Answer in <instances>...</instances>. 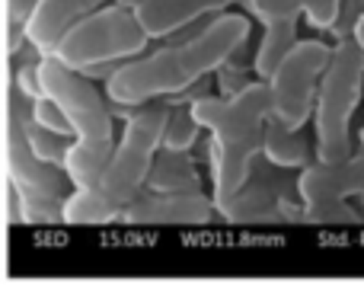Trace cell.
Here are the masks:
<instances>
[{
  "label": "cell",
  "mask_w": 364,
  "mask_h": 294,
  "mask_svg": "<svg viewBox=\"0 0 364 294\" xmlns=\"http://www.w3.org/2000/svg\"><path fill=\"white\" fill-rule=\"evenodd\" d=\"M246 38L250 19L243 13H214V19H208L192 36H179L151 55L125 61L106 83V96L119 106H144L164 96H179L230 61Z\"/></svg>",
  "instance_id": "6da1fadb"
},
{
  "label": "cell",
  "mask_w": 364,
  "mask_h": 294,
  "mask_svg": "<svg viewBox=\"0 0 364 294\" xmlns=\"http://www.w3.org/2000/svg\"><path fill=\"white\" fill-rule=\"evenodd\" d=\"M192 115L208 132V160L214 179V205L224 208L250 182L262 154L265 125L272 115L269 83L250 80L230 96H195Z\"/></svg>",
  "instance_id": "7a4b0ae2"
},
{
  "label": "cell",
  "mask_w": 364,
  "mask_h": 294,
  "mask_svg": "<svg viewBox=\"0 0 364 294\" xmlns=\"http://www.w3.org/2000/svg\"><path fill=\"white\" fill-rule=\"evenodd\" d=\"M166 103H144L132 119L125 122V132L115 141V150L102 173L90 186H80L64 201V221L68 224H106L115 221L119 211L147 186L154 157L164 145L166 128Z\"/></svg>",
  "instance_id": "3957f363"
},
{
  "label": "cell",
  "mask_w": 364,
  "mask_h": 294,
  "mask_svg": "<svg viewBox=\"0 0 364 294\" xmlns=\"http://www.w3.org/2000/svg\"><path fill=\"white\" fill-rule=\"evenodd\" d=\"M36 70L42 90L64 109L74 128V145L64 169L77 189L90 186L115 150V115L109 109V100L100 93L96 80L61 64L55 55H42Z\"/></svg>",
  "instance_id": "277c9868"
},
{
  "label": "cell",
  "mask_w": 364,
  "mask_h": 294,
  "mask_svg": "<svg viewBox=\"0 0 364 294\" xmlns=\"http://www.w3.org/2000/svg\"><path fill=\"white\" fill-rule=\"evenodd\" d=\"M32 96L10 83L6 96V176H10V221L16 224H61L64 201L74 192L68 169L36 157L26 138Z\"/></svg>",
  "instance_id": "5b68a950"
},
{
  "label": "cell",
  "mask_w": 364,
  "mask_h": 294,
  "mask_svg": "<svg viewBox=\"0 0 364 294\" xmlns=\"http://www.w3.org/2000/svg\"><path fill=\"white\" fill-rule=\"evenodd\" d=\"M364 90V48L355 36H339L320 77L314 103L316 160H346L352 154V115Z\"/></svg>",
  "instance_id": "8992f818"
},
{
  "label": "cell",
  "mask_w": 364,
  "mask_h": 294,
  "mask_svg": "<svg viewBox=\"0 0 364 294\" xmlns=\"http://www.w3.org/2000/svg\"><path fill=\"white\" fill-rule=\"evenodd\" d=\"M147 42H151V36L141 26L138 13L112 0V4L77 19L58 38L51 55L74 70H87L102 61H132V58L144 55Z\"/></svg>",
  "instance_id": "52a82bcc"
},
{
  "label": "cell",
  "mask_w": 364,
  "mask_h": 294,
  "mask_svg": "<svg viewBox=\"0 0 364 294\" xmlns=\"http://www.w3.org/2000/svg\"><path fill=\"white\" fill-rule=\"evenodd\" d=\"M333 45L320 42V38H297V45L282 58L269 83V103L272 115L278 125L301 132L307 119L314 115L316 90H320V77L329 64Z\"/></svg>",
  "instance_id": "ba28073f"
},
{
  "label": "cell",
  "mask_w": 364,
  "mask_h": 294,
  "mask_svg": "<svg viewBox=\"0 0 364 294\" xmlns=\"http://www.w3.org/2000/svg\"><path fill=\"white\" fill-rule=\"evenodd\" d=\"M297 195H301L307 224H358L364 214L352 208V199L364 195V154H348L346 160L336 163H307L297 179Z\"/></svg>",
  "instance_id": "9c48e42d"
},
{
  "label": "cell",
  "mask_w": 364,
  "mask_h": 294,
  "mask_svg": "<svg viewBox=\"0 0 364 294\" xmlns=\"http://www.w3.org/2000/svg\"><path fill=\"white\" fill-rule=\"evenodd\" d=\"M218 214L205 192H154L141 189L119 211V224H211Z\"/></svg>",
  "instance_id": "30bf717a"
},
{
  "label": "cell",
  "mask_w": 364,
  "mask_h": 294,
  "mask_svg": "<svg viewBox=\"0 0 364 294\" xmlns=\"http://www.w3.org/2000/svg\"><path fill=\"white\" fill-rule=\"evenodd\" d=\"M233 4H240V0H141L134 13L151 38H170L195 26L201 16L224 13Z\"/></svg>",
  "instance_id": "8fae6325"
},
{
  "label": "cell",
  "mask_w": 364,
  "mask_h": 294,
  "mask_svg": "<svg viewBox=\"0 0 364 294\" xmlns=\"http://www.w3.org/2000/svg\"><path fill=\"white\" fill-rule=\"evenodd\" d=\"M109 0H38L32 19L26 23V42H32L42 55H51L58 38L87 13L106 6Z\"/></svg>",
  "instance_id": "7c38bea8"
},
{
  "label": "cell",
  "mask_w": 364,
  "mask_h": 294,
  "mask_svg": "<svg viewBox=\"0 0 364 294\" xmlns=\"http://www.w3.org/2000/svg\"><path fill=\"white\" fill-rule=\"evenodd\" d=\"M282 195L275 192L265 182H246L224 208H218V214L230 224H275V221H284L282 214Z\"/></svg>",
  "instance_id": "4fadbf2b"
},
{
  "label": "cell",
  "mask_w": 364,
  "mask_h": 294,
  "mask_svg": "<svg viewBox=\"0 0 364 294\" xmlns=\"http://www.w3.org/2000/svg\"><path fill=\"white\" fill-rule=\"evenodd\" d=\"M147 189L154 192H201V176L188 150H166L160 147L154 157Z\"/></svg>",
  "instance_id": "5bb4252c"
},
{
  "label": "cell",
  "mask_w": 364,
  "mask_h": 294,
  "mask_svg": "<svg viewBox=\"0 0 364 294\" xmlns=\"http://www.w3.org/2000/svg\"><path fill=\"white\" fill-rule=\"evenodd\" d=\"M262 154H265V160L278 169H304L310 163L307 138H304L301 132H294V128L278 125L275 119H269V125H265Z\"/></svg>",
  "instance_id": "9a60e30c"
},
{
  "label": "cell",
  "mask_w": 364,
  "mask_h": 294,
  "mask_svg": "<svg viewBox=\"0 0 364 294\" xmlns=\"http://www.w3.org/2000/svg\"><path fill=\"white\" fill-rule=\"evenodd\" d=\"M297 45V23H282V26H265L262 42H259L256 55H252V70L259 80H269L272 70L282 64V58Z\"/></svg>",
  "instance_id": "2e32d148"
},
{
  "label": "cell",
  "mask_w": 364,
  "mask_h": 294,
  "mask_svg": "<svg viewBox=\"0 0 364 294\" xmlns=\"http://www.w3.org/2000/svg\"><path fill=\"white\" fill-rule=\"evenodd\" d=\"M192 100H195V93H188L182 103H176V100L166 103L170 112H166L164 145L160 147H166V150H192L195 147V141H198V135H201V125L195 122V115H192Z\"/></svg>",
  "instance_id": "e0dca14e"
},
{
  "label": "cell",
  "mask_w": 364,
  "mask_h": 294,
  "mask_svg": "<svg viewBox=\"0 0 364 294\" xmlns=\"http://www.w3.org/2000/svg\"><path fill=\"white\" fill-rule=\"evenodd\" d=\"M26 138H29L36 157H42L45 163H55V167H64V163H68V154H70L74 138L42 128L36 119H32V112H29V119H26Z\"/></svg>",
  "instance_id": "ac0fdd59"
},
{
  "label": "cell",
  "mask_w": 364,
  "mask_h": 294,
  "mask_svg": "<svg viewBox=\"0 0 364 294\" xmlns=\"http://www.w3.org/2000/svg\"><path fill=\"white\" fill-rule=\"evenodd\" d=\"M262 26L297 23L304 16V0H240Z\"/></svg>",
  "instance_id": "d6986e66"
},
{
  "label": "cell",
  "mask_w": 364,
  "mask_h": 294,
  "mask_svg": "<svg viewBox=\"0 0 364 294\" xmlns=\"http://www.w3.org/2000/svg\"><path fill=\"white\" fill-rule=\"evenodd\" d=\"M342 4H346V0H304V19H307L310 29L329 32L339 26Z\"/></svg>",
  "instance_id": "ffe728a7"
},
{
  "label": "cell",
  "mask_w": 364,
  "mask_h": 294,
  "mask_svg": "<svg viewBox=\"0 0 364 294\" xmlns=\"http://www.w3.org/2000/svg\"><path fill=\"white\" fill-rule=\"evenodd\" d=\"M38 0H6V19H10V48L19 51V42H26V23L32 19Z\"/></svg>",
  "instance_id": "44dd1931"
},
{
  "label": "cell",
  "mask_w": 364,
  "mask_h": 294,
  "mask_svg": "<svg viewBox=\"0 0 364 294\" xmlns=\"http://www.w3.org/2000/svg\"><path fill=\"white\" fill-rule=\"evenodd\" d=\"M352 36H355V42H358L361 48H364V13H361L358 19H355V29H352Z\"/></svg>",
  "instance_id": "7402d4cb"
},
{
  "label": "cell",
  "mask_w": 364,
  "mask_h": 294,
  "mask_svg": "<svg viewBox=\"0 0 364 294\" xmlns=\"http://www.w3.org/2000/svg\"><path fill=\"white\" fill-rule=\"evenodd\" d=\"M115 4H122V6H132V10H134V6H138L141 0H115Z\"/></svg>",
  "instance_id": "603a6c76"
},
{
  "label": "cell",
  "mask_w": 364,
  "mask_h": 294,
  "mask_svg": "<svg viewBox=\"0 0 364 294\" xmlns=\"http://www.w3.org/2000/svg\"><path fill=\"white\" fill-rule=\"evenodd\" d=\"M361 145H364V128H361Z\"/></svg>",
  "instance_id": "cb8c5ba5"
}]
</instances>
